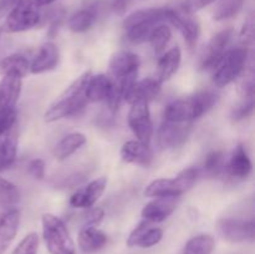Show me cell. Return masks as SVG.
Here are the masks:
<instances>
[{
  "mask_svg": "<svg viewBox=\"0 0 255 254\" xmlns=\"http://www.w3.org/2000/svg\"><path fill=\"white\" fill-rule=\"evenodd\" d=\"M254 110V97H243L242 102H239L231 112V119L233 122H239L247 119L253 114Z\"/></svg>",
  "mask_w": 255,
  "mask_h": 254,
  "instance_id": "36",
  "label": "cell"
},
{
  "mask_svg": "<svg viewBox=\"0 0 255 254\" xmlns=\"http://www.w3.org/2000/svg\"><path fill=\"white\" fill-rule=\"evenodd\" d=\"M163 238V231L157 227H151V223L142 221L127 238V246L129 248L138 247V248H152Z\"/></svg>",
  "mask_w": 255,
  "mask_h": 254,
  "instance_id": "15",
  "label": "cell"
},
{
  "mask_svg": "<svg viewBox=\"0 0 255 254\" xmlns=\"http://www.w3.org/2000/svg\"><path fill=\"white\" fill-rule=\"evenodd\" d=\"M16 153L17 137L11 131L0 136V172L12 166Z\"/></svg>",
  "mask_w": 255,
  "mask_h": 254,
  "instance_id": "27",
  "label": "cell"
},
{
  "mask_svg": "<svg viewBox=\"0 0 255 254\" xmlns=\"http://www.w3.org/2000/svg\"><path fill=\"white\" fill-rule=\"evenodd\" d=\"M40 7L34 0H20L7 14L4 29L7 32H21L37 26L41 21Z\"/></svg>",
  "mask_w": 255,
  "mask_h": 254,
  "instance_id": "6",
  "label": "cell"
},
{
  "mask_svg": "<svg viewBox=\"0 0 255 254\" xmlns=\"http://www.w3.org/2000/svg\"><path fill=\"white\" fill-rule=\"evenodd\" d=\"M107 187L106 177H100L94 179L85 187L77 189L71 197H70V206L74 208L89 209L96 204V202L101 198L105 189Z\"/></svg>",
  "mask_w": 255,
  "mask_h": 254,
  "instance_id": "13",
  "label": "cell"
},
{
  "mask_svg": "<svg viewBox=\"0 0 255 254\" xmlns=\"http://www.w3.org/2000/svg\"><path fill=\"white\" fill-rule=\"evenodd\" d=\"M216 1L217 0H186L182 7H183L186 11L193 14V12H197L198 10L204 9L206 6H208V5L213 4V2Z\"/></svg>",
  "mask_w": 255,
  "mask_h": 254,
  "instance_id": "41",
  "label": "cell"
},
{
  "mask_svg": "<svg viewBox=\"0 0 255 254\" xmlns=\"http://www.w3.org/2000/svg\"><path fill=\"white\" fill-rule=\"evenodd\" d=\"M42 237L50 254H75V243L62 219L51 213L42 216Z\"/></svg>",
  "mask_w": 255,
  "mask_h": 254,
  "instance_id": "4",
  "label": "cell"
},
{
  "mask_svg": "<svg viewBox=\"0 0 255 254\" xmlns=\"http://www.w3.org/2000/svg\"><path fill=\"white\" fill-rule=\"evenodd\" d=\"M166 21L171 22L177 30L184 37V41L187 42L191 49H193L197 45L201 34V27L198 21L192 16L191 12L182 9H166Z\"/></svg>",
  "mask_w": 255,
  "mask_h": 254,
  "instance_id": "10",
  "label": "cell"
},
{
  "mask_svg": "<svg viewBox=\"0 0 255 254\" xmlns=\"http://www.w3.org/2000/svg\"><path fill=\"white\" fill-rule=\"evenodd\" d=\"M39 249V236L29 233L20 241L11 254H36Z\"/></svg>",
  "mask_w": 255,
  "mask_h": 254,
  "instance_id": "37",
  "label": "cell"
},
{
  "mask_svg": "<svg viewBox=\"0 0 255 254\" xmlns=\"http://www.w3.org/2000/svg\"><path fill=\"white\" fill-rule=\"evenodd\" d=\"M17 1L20 0H0V19L9 14L10 10L17 4Z\"/></svg>",
  "mask_w": 255,
  "mask_h": 254,
  "instance_id": "43",
  "label": "cell"
},
{
  "mask_svg": "<svg viewBox=\"0 0 255 254\" xmlns=\"http://www.w3.org/2000/svg\"><path fill=\"white\" fill-rule=\"evenodd\" d=\"M172 37V31L166 24H158L153 27L151 35L148 37V41L151 44L152 49L156 54H161L162 51H164L166 46L168 45V42L171 41Z\"/></svg>",
  "mask_w": 255,
  "mask_h": 254,
  "instance_id": "33",
  "label": "cell"
},
{
  "mask_svg": "<svg viewBox=\"0 0 255 254\" xmlns=\"http://www.w3.org/2000/svg\"><path fill=\"white\" fill-rule=\"evenodd\" d=\"M27 172L36 179H44L45 177V162L40 158H35L27 164Z\"/></svg>",
  "mask_w": 255,
  "mask_h": 254,
  "instance_id": "39",
  "label": "cell"
},
{
  "mask_svg": "<svg viewBox=\"0 0 255 254\" xmlns=\"http://www.w3.org/2000/svg\"><path fill=\"white\" fill-rule=\"evenodd\" d=\"M60 51L59 47L54 42H45L39 47L36 55L30 62V71L31 74L37 75L54 70L59 65Z\"/></svg>",
  "mask_w": 255,
  "mask_h": 254,
  "instance_id": "16",
  "label": "cell"
},
{
  "mask_svg": "<svg viewBox=\"0 0 255 254\" xmlns=\"http://www.w3.org/2000/svg\"><path fill=\"white\" fill-rule=\"evenodd\" d=\"M247 60H248V49L246 46H238L228 50L218 65L213 69V84L222 89L236 81L243 74Z\"/></svg>",
  "mask_w": 255,
  "mask_h": 254,
  "instance_id": "5",
  "label": "cell"
},
{
  "mask_svg": "<svg viewBox=\"0 0 255 254\" xmlns=\"http://www.w3.org/2000/svg\"><path fill=\"white\" fill-rule=\"evenodd\" d=\"M97 17V11L94 6L79 10L70 17L67 26L72 32H85L92 27Z\"/></svg>",
  "mask_w": 255,
  "mask_h": 254,
  "instance_id": "28",
  "label": "cell"
},
{
  "mask_svg": "<svg viewBox=\"0 0 255 254\" xmlns=\"http://www.w3.org/2000/svg\"><path fill=\"white\" fill-rule=\"evenodd\" d=\"M217 231L229 243H244L254 241L255 224L253 219L221 218L217 222Z\"/></svg>",
  "mask_w": 255,
  "mask_h": 254,
  "instance_id": "8",
  "label": "cell"
},
{
  "mask_svg": "<svg viewBox=\"0 0 255 254\" xmlns=\"http://www.w3.org/2000/svg\"><path fill=\"white\" fill-rule=\"evenodd\" d=\"M178 197H154L143 207L141 216L149 223L163 222L176 211Z\"/></svg>",
  "mask_w": 255,
  "mask_h": 254,
  "instance_id": "14",
  "label": "cell"
},
{
  "mask_svg": "<svg viewBox=\"0 0 255 254\" xmlns=\"http://www.w3.org/2000/svg\"><path fill=\"white\" fill-rule=\"evenodd\" d=\"M114 81L111 77L104 74L92 75L87 80L85 94H86L89 102H101L106 101L111 92Z\"/></svg>",
  "mask_w": 255,
  "mask_h": 254,
  "instance_id": "20",
  "label": "cell"
},
{
  "mask_svg": "<svg viewBox=\"0 0 255 254\" xmlns=\"http://www.w3.org/2000/svg\"><path fill=\"white\" fill-rule=\"evenodd\" d=\"M20 201V192L14 183L0 177V208L10 209Z\"/></svg>",
  "mask_w": 255,
  "mask_h": 254,
  "instance_id": "32",
  "label": "cell"
},
{
  "mask_svg": "<svg viewBox=\"0 0 255 254\" xmlns=\"http://www.w3.org/2000/svg\"><path fill=\"white\" fill-rule=\"evenodd\" d=\"M91 76V71L84 72L79 79L75 80L64 94L49 107L45 112V121L55 122L66 117L76 116L87 105V97L85 94L87 80Z\"/></svg>",
  "mask_w": 255,
  "mask_h": 254,
  "instance_id": "2",
  "label": "cell"
},
{
  "mask_svg": "<svg viewBox=\"0 0 255 254\" xmlns=\"http://www.w3.org/2000/svg\"><path fill=\"white\" fill-rule=\"evenodd\" d=\"M218 95L211 90L199 91L192 96L174 100L164 110V120L173 122H192L213 109Z\"/></svg>",
  "mask_w": 255,
  "mask_h": 254,
  "instance_id": "1",
  "label": "cell"
},
{
  "mask_svg": "<svg viewBox=\"0 0 255 254\" xmlns=\"http://www.w3.org/2000/svg\"><path fill=\"white\" fill-rule=\"evenodd\" d=\"M105 212L101 208H94L90 212H87V214L85 216V227H96L100 222L104 219Z\"/></svg>",
  "mask_w": 255,
  "mask_h": 254,
  "instance_id": "42",
  "label": "cell"
},
{
  "mask_svg": "<svg viewBox=\"0 0 255 254\" xmlns=\"http://www.w3.org/2000/svg\"><path fill=\"white\" fill-rule=\"evenodd\" d=\"M107 243V236L96 227H84L77 236V244L84 253H95L104 248Z\"/></svg>",
  "mask_w": 255,
  "mask_h": 254,
  "instance_id": "22",
  "label": "cell"
},
{
  "mask_svg": "<svg viewBox=\"0 0 255 254\" xmlns=\"http://www.w3.org/2000/svg\"><path fill=\"white\" fill-rule=\"evenodd\" d=\"M216 247V241L209 234H199L186 243L183 254H212Z\"/></svg>",
  "mask_w": 255,
  "mask_h": 254,
  "instance_id": "30",
  "label": "cell"
},
{
  "mask_svg": "<svg viewBox=\"0 0 255 254\" xmlns=\"http://www.w3.org/2000/svg\"><path fill=\"white\" fill-rule=\"evenodd\" d=\"M158 24H149V22H144V24H137L134 26L126 29V37L129 42L132 44H142V42L148 41V37L151 35L153 27Z\"/></svg>",
  "mask_w": 255,
  "mask_h": 254,
  "instance_id": "35",
  "label": "cell"
},
{
  "mask_svg": "<svg viewBox=\"0 0 255 254\" xmlns=\"http://www.w3.org/2000/svg\"><path fill=\"white\" fill-rule=\"evenodd\" d=\"M86 136L80 132H72V133L66 134L62 137L56 143L54 148V154L57 159L62 161L74 154L77 149L81 148L86 143Z\"/></svg>",
  "mask_w": 255,
  "mask_h": 254,
  "instance_id": "26",
  "label": "cell"
},
{
  "mask_svg": "<svg viewBox=\"0 0 255 254\" xmlns=\"http://www.w3.org/2000/svg\"><path fill=\"white\" fill-rule=\"evenodd\" d=\"M0 35H1V27H0Z\"/></svg>",
  "mask_w": 255,
  "mask_h": 254,
  "instance_id": "45",
  "label": "cell"
},
{
  "mask_svg": "<svg viewBox=\"0 0 255 254\" xmlns=\"http://www.w3.org/2000/svg\"><path fill=\"white\" fill-rule=\"evenodd\" d=\"M129 107L128 125L137 139L148 144L153 136V124L151 120L148 102L144 100H136Z\"/></svg>",
  "mask_w": 255,
  "mask_h": 254,
  "instance_id": "7",
  "label": "cell"
},
{
  "mask_svg": "<svg viewBox=\"0 0 255 254\" xmlns=\"http://www.w3.org/2000/svg\"><path fill=\"white\" fill-rule=\"evenodd\" d=\"M162 21H166V9L162 7H148V9H141L129 14L124 20V29L134 26L137 24H161Z\"/></svg>",
  "mask_w": 255,
  "mask_h": 254,
  "instance_id": "24",
  "label": "cell"
},
{
  "mask_svg": "<svg viewBox=\"0 0 255 254\" xmlns=\"http://www.w3.org/2000/svg\"><path fill=\"white\" fill-rule=\"evenodd\" d=\"M199 168L189 167L173 178H158L152 181L144 189L146 197H179L188 192L199 177Z\"/></svg>",
  "mask_w": 255,
  "mask_h": 254,
  "instance_id": "3",
  "label": "cell"
},
{
  "mask_svg": "<svg viewBox=\"0 0 255 254\" xmlns=\"http://www.w3.org/2000/svg\"><path fill=\"white\" fill-rule=\"evenodd\" d=\"M244 4V0H217L213 9V19L223 21L239 14Z\"/></svg>",
  "mask_w": 255,
  "mask_h": 254,
  "instance_id": "31",
  "label": "cell"
},
{
  "mask_svg": "<svg viewBox=\"0 0 255 254\" xmlns=\"http://www.w3.org/2000/svg\"><path fill=\"white\" fill-rule=\"evenodd\" d=\"M192 122H173L164 120L158 131V144L163 149L181 147L187 141Z\"/></svg>",
  "mask_w": 255,
  "mask_h": 254,
  "instance_id": "11",
  "label": "cell"
},
{
  "mask_svg": "<svg viewBox=\"0 0 255 254\" xmlns=\"http://www.w3.org/2000/svg\"><path fill=\"white\" fill-rule=\"evenodd\" d=\"M241 39L246 45L251 44V42L253 41V39H254V20L252 16H249L248 19L244 21L243 27H242V31H241Z\"/></svg>",
  "mask_w": 255,
  "mask_h": 254,
  "instance_id": "40",
  "label": "cell"
},
{
  "mask_svg": "<svg viewBox=\"0 0 255 254\" xmlns=\"http://www.w3.org/2000/svg\"><path fill=\"white\" fill-rule=\"evenodd\" d=\"M224 168V154L222 151H212L207 154L202 168H199V173H204L206 176L216 177L223 171Z\"/></svg>",
  "mask_w": 255,
  "mask_h": 254,
  "instance_id": "34",
  "label": "cell"
},
{
  "mask_svg": "<svg viewBox=\"0 0 255 254\" xmlns=\"http://www.w3.org/2000/svg\"><path fill=\"white\" fill-rule=\"evenodd\" d=\"M21 214L16 208L6 209L0 213V254H4L16 237Z\"/></svg>",
  "mask_w": 255,
  "mask_h": 254,
  "instance_id": "17",
  "label": "cell"
},
{
  "mask_svg": "<svg viewBox=\"0 0 255 254\" xmlns=\"http://www.w3.org/2000/svg\"><path fill=\"white\" fill-rule=\"evenodd\" d=\"M122 161L126 163L138 164V166H149L152 162V152L149 149L148 144H144L143 142L138 139H131L122 144L121 151Z\"/></svg>",
  "mask_w": 255,
  "mask_h": 254,
  "instance_id": "18",
  "label": "cell"
},
{
  "mask_svg": "<svg viewBox=\"0 0 255 254\" xmlns=\"http://www.w3.org/2000/svg\"><path fill=\"white\" fill-rule=\"evenodd\" d=\"M182 60V51L178 46L172 47L171 50L162 55L157 65V75L156 79L161 84L171 79L178 70Z\"/></svg>",
  "mask_w": 255,
  "mask_h": 254,
  "instance_id": "23",
  "label": "cell"
},
{
  "mask_svg": "<svg viewBox=\"0 0 255 254\" xmlns=\"http://www.w3.org/2000/svg\"><path fill=\"white\" fill-rule=\"evenodd\" d=\"M161 82L156 79V77H147V79L137 81L128 94L125 96V101L132 104L136 100H144V101L149 102L153 100L154 97L158 96L159 91H161Z\"/></svg>",
  "mask_w": 255,
  "mask_h": 254,
  "instance_id": "21",
  "label": "cell"
},
{
  "mask_svg": "<svg viewBox=\"0 0 255 254\" xmlns=\"http://www.w3.org/2000/svg\"><path fill=\"white\" fill-rule=\"evenodd\" d=\"M22 77L20 75L9 72L2 75L0 80V109L15 107L21 94Z\"/></svg>",
  "mask_w": 255,
  "mask_h": 254,
  "instance_id": "19",
  "label": "cell"
},
{
  "mask_svg": "<svg viewBox=\"0 0 255 254\" xmlns=\"http://www.w3.org/2000/svg\"><path fill=\"white\" fill-rule=\"evenodd\" d=\"M54 1H56V0H34L35 5H36V6H39V7L46 6V5L52 4Z\"/></svg>",
  "mask_w": 255,
  "mask_h": 254,
  "instance_id": "44",
  "label": "cell"
},
{
  "mask_svg": "<svg viewBox=\"0 0 255 254\" xmlns=\"http://www.w3.org/2000/svg\"><path fill=\"white\" fill-rule=\"evenodd\" d=\"M228 172L236 178H247L252 172V161L243 144H238L228 163Z\"/></svg>",
  "mask_w": 255,
  "mask_h": 254,
  "instance_id": "25",
  "label": "cell"
},
{
  "mask_svg": "<svg viewBox=\"0 0 255 254\" xmlns=\"http://www.w3.org/2000/svg\"><path fill=\"white\" fill-rule=\"evenodd\" d=\"M139 57L129 51H120L110 60V72L115 82H122L138 75Z\"/></svg>",
  "mask_w": 255,
  "mask_h": 254,
  "instance_id": "12",
  "label": "cell"
},
{
  "mask_svg": "<svg viewBox=\"0 0 255 254\" xmlns=\"http://www.w3.org/2000/svg\"><path fill=\"white\" fill-rule=\"evenodd\" d=\"M233 29L227 27V29L222 30V31L217 32L207 46L204 47L203 52L199 59V70H211L218 65L222 57L227 52V47H228L229 42H231L232 37H233Z\"/></svg>",
  "mask_w": 255,
  "mask_h": 254,
  "instance_id": "9",
  "label": "cell"
},
{
  "mask_svg": "<svg viewBox=\"0 0 255 254\" xmlns=\"http://www.w3.org/2000/svg\"><path fill=\"white\" fill-rule=\"evenodd\" d=\"M16 121V111L15 107H1L0 109V136L7 133L14 127Z\"/></svg>",
  "mask_w": 255,
  "mask_h": 254,
  "instance_id": "38",
  "label": "cell"
},
{
  "mask_svg": "<svg viewBox=\"0 0 255 254\" xmlns=\"http://www.w3.org/2000/svg\"><path fill=\"white\" fill-rule=\"evenodd\" d=\"M30 69V61L27 56L20 52H15V54L9 55V56L4 57L0 61V75L9 74V72H14V74L20 75L24 77L27 74Z\"/></svg>",
  "mask_w": 255,
  "mask_h": 254,
  "instance_id": "29",
  "label": "cell"
}]
</instances>
